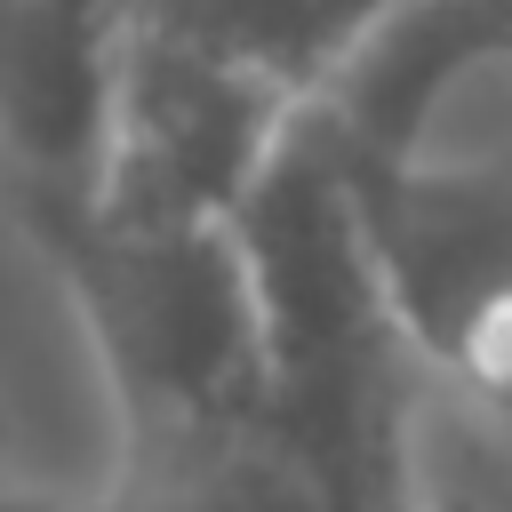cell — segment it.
<instances>
[{"label":"cell","instance_id":"6da1fadb","mask_svg":"<svg viewBox=\"0 0 512 512\" xmlns=\"http://www.w3.org/2000/svg\"><path fill=\"white\" fill-rule=\"evenodd\" d=\"M256 344H264V432L328 512H392L416 472V400L432 384L376 248L360 232L344 160L304 104L256 192L232 208Z\"/></svg>","mask_w":512,"mask_h":512},{"label":"cell","instance_id":"7a4b0ae2","mask_svg":"<svg viewBox=\"0 0 512 512\" xmlns=\"http://www.w3.org/2000/svg\"><path fill=\"white\" fill-rule=\"evenodd\" d=\"M120 408V472H168L200 448L264 432L256 288L232 224L88 216L48 248Z\"/></svg>","mask_w":512,"mask_h":512},{"label":"cell","instance_id":"3957f363","mask_svg":"<svg viewBox=\"0 0 512 512\" xmlns=\"http://www.w3.org/2000/svg\"><path fill=\"white\" fill-rule=\"evenodd\" d=\"M336 160L432 384L512 432V168H384L344 144Z\"/></svg>","mask_w":512,"mask_h":512},{"label":"cell","instance_id":"277c9868","mask_svg":"<svg viewBox=\"0 0 512 512\" xmlns=\"http://www.w3.org/2000/svg\"><path fill=\"white\" fill-rule=\"evenodd\" d=\"M296 112L304 96H288L280 80L128 16L120 112H112V160H104L96 216L232 224V208L256 192Z\"/></svg>","mask_w":512,"mask_h":512},{"label":"cell","instance_id":"5b68a950","mask_svg":"<svg viewBox=\"0 0 512 512\" xmlns=\"http://www.w3.org/2000/svg\"><path fill=\"white\" fill-rule=\"evenodd\" d=\"M312 112L352 160L512 168V0H392Z\"/></svg>","mask_w":512,"mask_h":512},{"label":"cell","instance_id":"8992f818","mask_svg":"<svg viewBox=\"0 0 512 512\" xmlns=\"http://www.w3.org/2000/svg\"><path fill=\"white\" fill-rule=\"evenodd\" d=\"M128 0H0V184L48 256L104 200Z\"/></svg>","mask_w":512,"mask_h":512},{"label":"cell","instance_id":"52a82bcc","mask_svg":"<svg viewBox=\"0 0 512 512\" xmlns=\"http://www.w3.org/2000/svg\"><path fill=\"white\" fill-rule=\"evenodd\" d=\"M392 0H128L136 24L176 32L208 56H232L288 96H320L328 72L352 56V40L384 16Z\"/></svg>","mask_w":512,"mask_h":512},{"label":"cell","instance_id":"ba28073f","mask_svg":"<svg viewBox=\"0 0 512 512\" xmlns=\"http://www.w3.org/2000/svg\"><path fill=\"white\" fill-rule=\"evenodd\" d=\"M96 512H328V504L272 448V432H240V440L200 448V456H184L168 472L112 480V496Z\"/></svg>","mask_w":512,"mask_h":512},{"label":"cell","instance_id":"9c48e42d","mask_svg":"<svg viewBox=\"0 0 512 512\" xmlns=\"http://www.w3.org/2000/svg\"><path fill=\"white\" fill-rule=\"evenodd\" d=\"M392 512H480V504H472V496H456V488H424V480H416Z\"/></svg>","mask_w":512,"mask_h":512},{"label":"cell","instance_id":"30bf717a","mask_svg":"<svg viewBox=\"0 0 512 512\" xmlns=\"http://www.w3.org/2000/svg\"><path fill=\"white\" fill-rule=\"evenodd\" d=\"M0 488H8V480H0Z\"/></svg>","mask_w":512,"mask_h":512}]
</instances>
